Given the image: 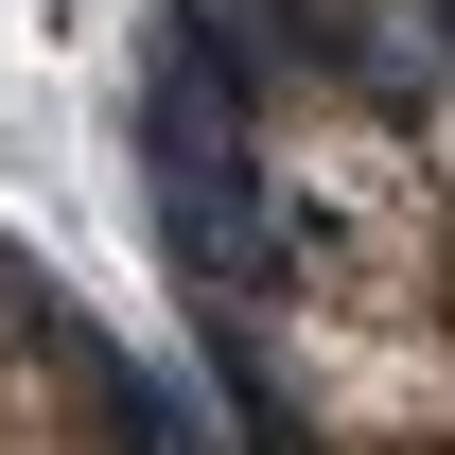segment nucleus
<instances>
[{"instance_id":"nucleus-2","label":"nucleus","mask_w":455,"mask_h":455,"mask_svg":"<svg viewBox=\"0 0 455 455\" xmlns=\"http://www.w3.org/2000/svg\"><path fill=\"white\" fill-rule=\"evenodd\" d=\"M0 455H228L193 368L18 211H0Z\"/></svg>"},{"instance_id":"nucleus-1","label":"nucleus","mask_w":455,"mask_h":455,"mask_svg":"<svg viewBox=\"0 0 455 455\" xmlns=\"http://www.w3.org/2000/svg\"><path fill=\"white\" fill-rule=\"evenodd\" d=\"M106 193L228 455H455V0H123Z\"/></svg>"}]
</instances>
